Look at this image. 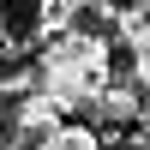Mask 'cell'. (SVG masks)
I'll list each match as a JSON object with an SVG mask.
<instances>
[{"label": "cell", "instance_id": "4", "mask_svg": "<svg viewBox=\"0 0 150 150\" xmlns=\"http://www.w3.org/2000/svg\"><path fill=\"white\" fill-rule=\"evenodd\" d=\"M30 150H102V138H96V126H72V120H60V126L42 132Z\"/></svg>", "mask_w": 150, "mask_h": 150}, {"label": "cell", "instance_id": "5", "mask_svg": "<svg viewBox=\"0 0 150 150\" xmlns=\"http://www.w3.org/2000/svg\"><path fill=\"white\" fill-rule=\"evenodd\" d=\"M126 54H132V84H138V90L150 96V30H144V36H138V42H132V48H126Z\"/></svg>", "mask_w": 150, "mask_h": 150}, {"label": "cell", "instance_id": "2", "mask_svg": "<svg viewBox=\"0 0 150 150\" xmlns=\"http://www.w3.org/2000/svg\"><path fill=\"white\" fill-rule=\"evenodd\" d=\"M60 120H66V108H60L54 96L24 90V96H18V114H12V144H36L42 132H54Z\"/></svg>", "mask_w": 150, "mask_h": 150}, {"label": "cell", "instance_id": "7", "mask_svg": "<svg viewBox=\"0 0 150 150\" xmlns=\"http://www.w3.org/2000/svg\"><path fill=\"white\" fill-rule=\"evenodd\" d=\"M132 150H150V138H138V144H132Z\"/></svg>", "mask_w": 150, "mask_h": 150}, {"label": "cell", "instance_id": "6", "mask_svg": "<svg viewBox=\"0 0 150 150\" xmlns=\"http://www.w3.org/2000/svg\"><path fill=\"white\" fill-rule=\"evenodd\" d=\"M138 12H144V18H150V0H138Z\"/></svg>", "mask_w": 150, "mask_h": 150}, {"label": "cell", "instance_id": "1", "mask_svg": "<svg viewBox=\"0 0 150 150\" xmlns=\"http://www.w3.org/2000/svg\"><path fill=\"white\" fill-rule=\"evenodd\" d=\"M108 66H114V48H108V36L96 30H60L48 36L42 48V66H36V90L54 96L60 108H84L96 90L108 84Z\"/></svg>", "mask_w": 150, "mask_h": 150}, {"label": "cell", "instance_id": "3", "mask_svg": "<svg viewBox=\"0 0 150 150\" xmlns=\"http://www.w3.org/2000/svg\"><path fill=\"white\" fill-rule=\"evenodd\" d=\"M84 108H90L96 120H120V126H132V120L144 114V102H138V84H114V78H108V84H102V90H96Z\"/></svg>", "mask_w": 150, "mask_h": 150}]
</instances>
